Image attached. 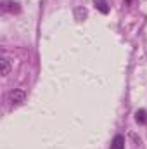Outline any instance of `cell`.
<instances>
[{"label":"cell","mask_w":147,"mask_h":149,"mask_svg":"<svg viewBox=\"0 0 147 149\" xmlns=\"http://www.w3.org/2000/svg\"><path fill=\"white\" fill-rule=\"evenodd\" d=\"M133 3V0H125V5H132Z\"/></svg>","instance_id":"obj_8"},{"label":"cell","mask_w":147,"mask_h":149,"mask_svg":"<svg viewBox=\"0 0 147 149\" xmlns=\"http://www.w3.org/2000/svg\"><path fill=\"white\" fill-rule=\"evenodd\" d=\"M135 120L140 125H147V111L146 109H139V111L135 113Z\"/></svg>","instance_id":"obj_6"},{"label":"cell","mask_w":147,"mask_h":149,"mask_svg":"<svg viewBox=\"0 0 147 149\" xmlns=\"http://www.w3.org/2000/svg\"><path fill=\"white\" fill-rule=\"evenodd\" d=\"M94 3H95V7H97L102 14H107V12H109V5H107L106 0H94Z\"/></svg>","instance_id":"obj_7"},{"label":"cell","mask_w":147,"mask_h":149,"mask_svg":"<svg viewBox=\"0 0 147 149\" xmlns=\"http://www.w3.org/2000/svg\"><path fill=\"white\" fill-rule=\"evenodd\" d=\"M111 149H125V137L123 135H116L111 142Z\"/></svg>","instance_id":"obj_4"},{"label":"cell","mask_w":147,"mask_h":149,"mask_svg":"<svg viewBox=\"0 0 147 149\" xmlns=\"http://www.w3.org/2000/svg\"><path fill=\"white\" fill-rule=\"evenodd\" d=\"M87 16H88V10H87L85 7H76V9H74V19H76V21L81 23V21L87 19Z\"/></svg>","instance_id":"obj_3"},{"label":"cell","mask_w":147,"mask_h":149,"mask_svg":"<svg viewBox=\"0 0 147 149\" xmlns=\"http://www.w3.org/2000/svg\"><path fill=\"white\" fill-rule=\"evenodd\" d=\"M0 63H2V71H0V74H2V76H7V74L10 73V68H12L10 59H9V57H3Z\"/></svg>","instance_id":"obj_5"},{"label":"cell","mask_w":147,"mask_h":149,"mask_svg":"<svg viewBox=\"0 0 147 149\" xmlns=\"http://www.w3.org/2000/svg\"><path fill=\"white\" fill-rule=\"evenodd\" d=\"M9 101L14 104V106H19L26 101V90L24 88H14L10 94H9Z\"/></svg>","instance_id":"obj_1"},{"label":"cell","mask_w":147,"mask_h":149,"mask_svg":"<svg viewBox=\"0 0 147 149\" xmlns=\"http://www.w3.org/2000/svg\"><path fill=\"white\" fill-rule=\"evenodd\" d=\"M0 7H2L3 12H9V14H19V12H21L19 3L14 2V0H2V2H0Z\"/></svg>","instance_id":"obj_2"}]
</instances>
